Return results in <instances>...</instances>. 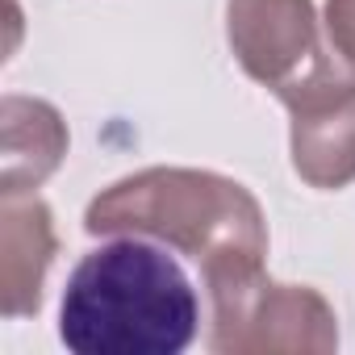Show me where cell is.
Here are the masks:
<instances>
[{
  "instance_id": "cell-1",
  "label": "cell",
  "mask_w": 355,
  "mask_h": 355,
  "mask_svg": "<svg viewBox=\"0 0 355 355\" xmlns=\"http://www.w3.org/2000/svg\"><path fill=\"white\" fill-rule=\"evenodd\" d=\"M167 243L109 234L88 251L59 305V338L76 355H180L201 326V297Z\"/></svg>"
},
{
  "instance_id": "cell-2",
  "label": "cell",
  "mask_w": 355,
  "mask_h": 355,
  "mask_svg": "<svg viewBox=\"0 0 355 355\" xmlns=\"http://www.w3.org/2000/svg\"><path fill=\"white\" fill-rule=\"evenodd\" d=\"M88 234H146L201 268L205 284L263 268L268 226L259 201L230 175L146 167L109 184L84 214Z\"/></svg>"
},
{
  "instance_id": "cell-3",
  "label": "cell",
  "mask_w": 355,
  "mask_h": 355,
  "mask_svg": "<svg viewBox=\"0 0 355 355\" xmlns=\"http://www.w3.org/2000/svg\"><path fill=\"white\" fill-rule=\"evenodd\" d=\"M214 334L222 355L255 351H334L338 326L322 293L305 284H276L263 268L209 284Z\"/></svg>"
},
{
  "instance_id": "cell-4",
  "label": "cell",
  "mask_w": 355,
  "mask_h": 355,
  "mask_svg": "<svg viewBox=\"0 0 355 355\" xmlns=\"http://www.w3.org/2000/svg\"><path fill=\"white\" fill-rule=\"evenodd\" d=\"M230 46L243 71L268 84L284 105L322 80L347 71L318 38L313 0H230Z\"/></svg>"
},
{
  "instance_id": "cell-5",
  "label": "cell",
  "mask_w": 355,
  "mask_h": 355,
  "mask_svg": "<svg viewBox=\"0 0 355 355\" xmlns=\"http://www.w3.org/2000/svg\"><path fill=\"white\" fill-rule=\"evenodd\" d=\"M293 167L309 189H343L355 180V67L322 80L288 101Z\"/></svg>"
},
{
  "instance_id": "cell-6",
  "label": "cell",
  "mask_w": 355,
  "mask_h": 355,
  "mask_svg": "<svg viewBox=\"0 0 355 355\" xmlns=\"http://www.w3.org/2000/svg\"><path fill=\"white\" fill-rule=\"evenodd\" d=\"M55 259V222L38 197H5L0 209V301L5 318L38 313Z\"/></svg>"
},
{
  "instance_id": "cell-7",
  "label": "cell",
  "mask_w": 355,
  "mask_h": 355,
  "mask_svg": "<svg viewBox=\"0 0 355 355\" xmlns=\"http://www.w3.org/2000/svg\"><path fill=\"white\" fill-rule=\"evenodd\" d=\"M5 197L38 189L67 155L63 117L34 96H5Z\"/></svg>"
},
{
  "instance_id": "cell-8",
  "label": "cell",
  "mask_w": 355,
  "mask_h": 355,
  "mask_svg": "<svg viewBox=\"0 0 355 355\" xmlns=\"http://www.w3.org/2000/svg\"><path fill=\"white\" fill-rule=\"evenodd\" d=\"M326 34L347 67H355V0H326Z\"/></svg>"
}]
</instances>
